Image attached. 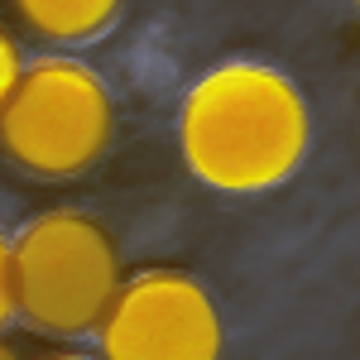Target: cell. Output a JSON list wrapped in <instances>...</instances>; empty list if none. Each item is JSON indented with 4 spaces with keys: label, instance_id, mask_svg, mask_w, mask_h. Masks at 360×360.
Returning <instances> with one entry per match:
<instances>
[{
    "label": "cell",
    "instance_id": "1",
    "mask_svg": "<svg viewBox=\"0 0 360 360\" xmlns=\"http://www.w3.org/2000/svg\"><path fill=\"white\" fill-rule=\"evenodd\" d=\"M307 101L278 68L221 63L188 91L178 149L212 193L250 197L293 178L307 154Z\"/></svg>",
    "mask_w": 360,
    "mask_h": 360
},
{
    "label": "cell",
    "instance_id": "2",
    "mask_svg": "<svg viewBox=\"0 0 360 360\" xmlns=\"http://www.w3.org/2000/svg\"><path fill=\"white\" fill-rule=\"evenodd\" d=\"M15 312L39 332L77 336L101 322L120 288V255L111 236L82 212H49L10 245Z\"/></svg>",
    "mask_w": 360,
    "mask_h": 360
},
{
    "label": "cell",
    "instance_id": "3",
    "mask_svg": "<svg viewBox=\"0 0 360 360\" xmlns=\"http://www.w3.org/2000/svg\"><path fill=\"white\" fill-rule=\"evenodd\" d=\"M111 91L72 58H44L20 68L0 106V149L29 173L68 178L91 168L111 144Z\"/></svg>",
    "mask_w": 360,
    "mask_h": 360
},
{
    "label": "cell",
    "instance_id": "4",
    "mask_svg": "<svg viewBox=\"0 0 360 360\" xmlns=\"http://www.w3.org/2000/svg\"><path fill=\"white\" fill-rule=\"evenodd\" d=\"M106 360H221L226 327L212 293L178 269H144L101 312Z\"/></svg>",
    "mask_w": 360,
    "mask_h": 360
},
{
    "label": "cell",
    "instance_id": "5",
    "mask_svg": "<svg viewBox=\"0 0 360 360\" xmlns=\"http://www.w3.org/2000/svg\"><path fill=\"white\" fill-rule=\"evenodd\" d=\"M10 5H15V15L34 34L63 39V44L101 34L115 20V10H120V0H10Z\"/></svg>",
    "mask_w": 360,
    "mask_h": 360
},
{
    "label": "cell",
    "instance_id": "6",
    "mask_svg": "<svg viewBox=\"0 0 360 360\" xmlns=\"http://www.w3.org/2000/svg\"><path fill=\"white\" fill-rule=\"evenodd\" d=\"M15 77H20V49H15V39L0 29V106H5V96H10Z\"/></svg>",
    "mask_w": 360,
    "mask_h": 360
},
{
    "label": "cell",
    "instance_id": "7",
    "mask_svg": "<svg viewBox=\"0 0 360 360\" xmlns=\"http://www.w3.org/2000/svg\"><path fill=\"white\" fill-rule=\"evenodd\" d=\"M15 317V278H10V240L0 236V327Z\"/></svg>",
    "mask_w": 360,
    "mask_h": 360
},
{
    "label": "cell",
    "instance_id": "8",
    "mask_svg": "<svg viewBox=\"0 0 360 360\" xmlns=\"http://www.w3.org/2000/svg\"><path fill=\"white\" fill-rule=\"evenodd\" d=\"M0 360H15V351H10V346H0Z\"/></svg>",
    "mask_w": 360,
    "mask_h": 360
},
{
    "label": "cell",
    "instance_id": "9",
    "mask_svg": "<svg viewBox=\"0 0 360 360\" xmlns=\"http://www.w3.org/2000/svg\"><path fill=\"white\" fill-rule=\"evenodd\" d=\"M58 360H82V356H58Z\"/></svg>",
    "mask_w": 360,
    "mask_h": 360
}]
</instances>
